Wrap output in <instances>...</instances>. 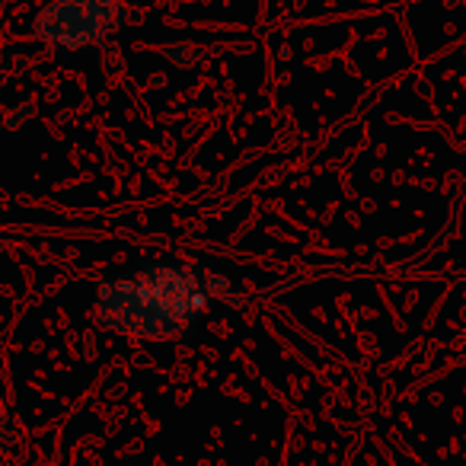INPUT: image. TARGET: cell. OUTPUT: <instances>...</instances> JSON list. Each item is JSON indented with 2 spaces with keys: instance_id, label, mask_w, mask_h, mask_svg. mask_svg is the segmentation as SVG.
Instances as JSON below:
<instances>
[{
  "instance_id": "1",
  "label": "cell",
  "mask_w": 466,
  "mask_h": 466,
  "mask_svg": "<svg viewBox=\"0 0 466 466\" xmlns=\"http://www.w3.org/2000/svg\"><path fill=\"white\" fill-rule=\"evenodd\" d=\"M208 275L186 262L176 266H144L125 279L106 281L99 288V323L116 332L141 339H173L192 329L205 313Z\"/></svg>"
},
{
  "instance_id": "2",
  "label": "cell",
  "mask_w": 466,
  "mask_h": 466,
  "mask_svg": "<svg viewBox=\"0 0 466 466\" xmlns=\"http://www.w3.org/2000/svg\"><path fill=\"white\" fill-rule=\"evenodd\" d=\"M122 0H55L35 20V33L65 48H84L118 26Z\"/></svg>"
}]
</instances>
